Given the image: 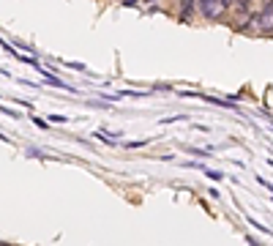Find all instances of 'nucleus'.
I'll return each mask as SVG.
<instances>
[{
	"label": "nucleus",
	"mask_w": 273,
	"mask_h": 246,
	"mask_svg": "<svg viewBox=\"0 0 273 246\" xmlns=\"http://www.w3.org/2000/svg\"><path fill=\"white\" fill-rule=\"evenodd\" d=\"M191 14H194V0H180V17H183V22H189Z\"/></svg>",
	"instance_id": "f257e3e1"
},
{
	"label": "nucleus",
	"mask_w": 273,
	"mask_h": 246,
	"mask_svg": "<svg viewBox=\"0 0 273 246\" xmlns=\"http://www.w3.org/2000/svg\"><path fill=\"white\" fill-rule=\"evenodd\" d=\"M270 0H268V3H265V11H262V17L260 19H257V22H260V28H265V33H268V30H270Z\"/></svg>",
	"instance_id": "f03ea898"
},
{
	"label": "nucleus",
	"mask_w": 273,
	"mask_h": 246,
	"mask_svg": "<svg viewBox=\"0 0 273 246\" xmlns=\"http://www.w3.org/2000/svg\"><path fill=\"white\" fill-rule=\"evenodd\" d=\"M44 82H50V85H55V88H66V85L60 82V79H55L52 74H44Z\"/></svg>",
	"instance_id": "7ed1b4c3"
},
{
	"label": "nucleus",
	"mask_w": 273,
	"mask_h": 246,
	"mask_svg": "<svg viewBox=\"0 0 273 246\" xmlns=\"http://www.w3.org/2000/svg\"><path fill=\"white\" fill-rule=\"evenodd\" d=\"M219 3H221V9H227V6H232L235 0H219Z\"/></svg>",
	"instance_id": "20e7f679"
}]
</instances>
